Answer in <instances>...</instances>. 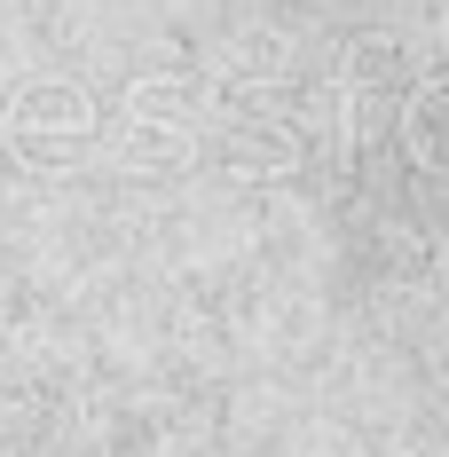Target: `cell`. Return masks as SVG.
<instances>
[{"mask_svg": "<svg viewBox=\"0 0 449 457\" xmlns=\"http://www.w3.org/2000/svg\"><path fill=\"white\" fill-rule=\"evenodd\" d=\"M410 150H418L426 166H449V87H434L410 111Z\"/></svg>", "mask_w": 449, "mask_h": 457, "instance_id": "6da1fadb", "label": "cell"}]
</instances>
